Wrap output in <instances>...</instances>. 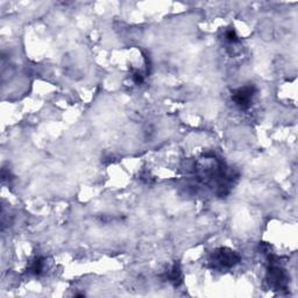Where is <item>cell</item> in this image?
Returning a JSON list of instances; mask_svg holds the SVG:
<instances>
[{"label": "cell", "mask_w": 298, "mask_h": 298, "mask_svg": "<svg viewBox=\"0 0 298 298\" xmlns=\"http://www.w3.org/2000/svg\"><path fill=\"white\" fill-rule=\"evenodd\" d=\"M210 261L213 268L230 269L239 263L240 256L230 248H219L212 253Z\"/></svg>", "instance_id": "cell-1"}, {"label": "cell", "mask_w": 298, "mask_h": 298, "mask_svg": "<svg viewBox=\"0 0 298 298\" xmlns=\"http://www.w3.org/2000/svg\"><path fill=\"white\" fill-rule=\"evenodd\" d=\"M256 95V88L253 84L244 85L241 88L234 90L232 93V100L241 110H247L251 107L253 99Z\"/></svg>", "instance_id": "cell-2"}, {"label": "cell", "mask_w": 298, "mask_h": 298, "mask_svg": "<svg viewBox=\"0 0 298 298\" xmlns=\"http://www.w3.org/2000/svg\"><path fill=\"white\" fill-rule=\"evenodd\" d=\"M268 282L270 287L274 288L275 290L284 289L287 287L288 276L286 272L281 267L275 265L274 261L270 263V268L268 270Z\"/></svg>", "instance_id": "cell-3"}, {"label": "cell", "mask_w": 298, "mask_h": 298, "mask_svg": "<svg viewBox=\"0 0 298 298\" xmlns=\"http://www.w3.org/2000/svg\"><path fill=\"white\" fill-rule=\"evenodd\" d=\"M167 277H168V281H170V282L174 283L175 286H178V284L181 283L182 272H181V268H179V266L177 265V263L172 266L170 270H168Z\"/></svg>", "instance_id": "cell-4"}, {"label": "cell", "mask_w": 298, "mask_h": 298, "mask_svg": "<svg viewBox=\"0 0 298 298\" xmlns=\"http://www.w3.org/2000/svg\"><path fill=\"white\" fill-rule=\"evenodd\" d=\"M44 269V260L42 258H35L30 263L29 266V273L34 274V275H40Z\"/></svg>", "instance_id": "cell-5"}, {"label": "cell", "mask_w": 298, "mask_h": 298, "mask_svg": "<svg viewBox=\"0 0 298 298\" xmlns=\"http://www.w3.org/2000/svg\"><path fill=\"white\" fill-rule=\"evenodd\" d=\"M225 40H226L228 43H237L239 42V36L238 34L235 33L234 29H227L226 32H225Z\"/></svg>", "instance_id": "cell-6"}]
</instances>
